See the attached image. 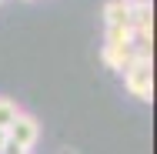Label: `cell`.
<instances>
[{"label": "cell", "instance_id": "cell-5", "mask_svg": "<svg viewBox=\"0 0 157 154\" xmlns=\"http://www.w3.org/2000/svg\"><path fill=\"white\" fill-rule=\"evenodd\" d=\"M104 44H114V47H134V24L104 27Z\"/></svg>", "mask_w": 157, "mask_h": 154}, {"label": "cell", "instance_id": "cell-6", "mask_svg": "<svg viewBox=\"0 0 157 154\" xmlns=\"http://www.w3.org/2000/svg\"><path fill=\"white\" fill-rule=\"evenodd\" d=\"M17 114H20L17 101H13V97H3V94H0V131H7L10 124L17 121Z\"/></svg>", "mask_w": 157, "mask_h": 154}, {"label": "cell", "instance_id": "cell-10", "mask_svg": "<svg viewBox=\"0 0 157 154\" xmlns=\"http://www.w3.org/2000/svg\"><path fill=\"white\" fill-rule=\"evenodd\" d=\"M0 3H3V0H0Z\"/></svg>", "mask_w": 157, "mask_h": 154}, {"label": "cell", "instance_id": "cell-1", "mask_svg": "<svg viewBox=\"0 0 157 154\" xmlns=\"http://www.w3.org/2000/svg\"><path fill=\"white\" fill-rule=\"evenodd\" d=\"M121 77H124V87L130 91V97H137L144 104L154 101V57H151V47L134 44L130 61L121 70Z\"/></svg>", "mask_w": 157, "mask_h": 154}, {"label": "cell", "instance_id": "cell-3", "mask_svg": "<svg viewBox=\"0 0 157 154\" xmlns=\"http://www.w3.org/2000/svg\"><path fill=\"white\" fill-rule=\"evenodd\" d=\"M130 24V0H107L104 3V27Z\"/></svg>", "mask_w": 157, "mask_h": 154}, {"label": "cell", "instance_id": "cell-7", "mask_svg": "<svg viewBox=\"0 0 157 154\" xmlns=\"http://www.w3.org/2000/svg\"><path fill=\"white\" fill-rule=\"evenodd\" d=\"M0 154H30V151H24V148H17L13 141H7V144L0 148Z\"/></svg>", "mask_w": 157, "mask_h": 154}, {"label": "cell", "instance_id": "cell-4", "mask_svg": "<svg viewBox=\"0 0 157 154\" xmlns=\"http://www.w3.org/2000/svg\"><path fill=\"white\" fill-rule=\"evenodd\" d=\"M130 50H134V47H114V44H104L100 61L107 64L110 70H117V74H121V70L127 67V61H130Z\"/></svg>", "mask_w": 157, "mask_h": 154}, {"label": "cell", "instance_id": "cell-8", "mask_svg": "<svg viewBox=\"0 0 157 154\" xmlns=\"http://www.w3.org/2000/svg\"><path fill=\"white\" fill-rule=\"evenodd\" d=\"M3 144H7V131H0V148H3Z\"/></svg>", "mask_w": 157, "mask_h": 154}, {"label": "cell", "instance_id": "cell-9", "mask_svg": "<svg viewBox=\"0 0 157 154\" xmlns=\"http://www.w3.org/2000/svg\"><path fill=\"white\" fill-rule=\"evenodd\" d=\"M63 154H77V151H63Z\"/></svg>", "mask_w": 157, "mask_h": 154}, {"label": "cell", "instance_id": "cell-2", "mask_svg": "<svg viewBox=\"0 0 157 154\" xmlns=\"http://www.w3.org/2000/svg\"><path fill=\"white\" fill-rule=\"evenodd\" d=\"M7 141H13L17 148H24V151H33L37 148V141H40V121L33 117V114H17V121L7 127Z\"/></svg>", "mask_w": 157, "mask_h": 154}]
</instances>
